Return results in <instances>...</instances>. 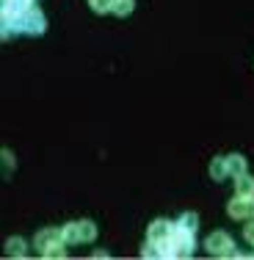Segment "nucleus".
<instances>
[{"label":"nucleus","instance_id":"f257e3e1","mask_svg":"<svg viewBox=\"0 0 254 260\" xmlns=\"http://www.w3.org/2000/svg\"><path fill=\"white\" fill-rule=\"evenodd\" d=\"M47 28V20L45 14H42L36 6H28L25 11L20 14V20H17V34H28V36H42Z\"/></svg>","mask_w":254,"mask_h":260},{"label":"nucleus","instance_id":"f03ea898","mask_svg":"<svg viewBox=\"0 0 254 260\" xmlns=\"http://www.w3.org/2000/svg\"><path fill=\"white\" fill-rule=\"evenodd\" d=\"M169 246H171V257H191L196 249V241H194V233L185 230V227L174 224V233L169 238Z\"/></svg>","mask_w":254,"mask_h":260},{"label":"nucleus","instance_id":"7ed1b4c3","mask_svg":"<svg viewBox=\"0 0 254 260\" xmlns=\"http://www.w3.org/2000/svg\"><path fill=\"white\" fill-rule=\"evenodd\" d=\"M204 246H207V252L213 257H232V255H238V252H235V241L229 238L224 230L210 233L207 241H204Z\"/></svg>","mask_w":254,"mask_h":260},{"label":"nucleus","instance_id":"20e7f679","mask_svg":"<svg viewBox=\"0 0 254 260\" xmlns=\"http://www.w3.org/2000/svg\"><path fill=\"white\" fill-rule=\"evenodd\" d=\"M227 213H229V219H235V221L254 219V197L235 194V200H229V205H227Z\"/></svg>","mask_w":254,"mask_h":260},{"label":"nucleus","instance_id":"39448f33","mask_svg":"<svg viewBox=\"0 0 254 260\" xmlns=\"http://www.w3.org/2000/svg\"><path fill=\"white\" fill-rule=\"evenodd\" d=\"M171 233H174V221H169V219H155L152 224H150V230H147V241L163 244V241L171 238Z\"/></svg>","mask_w":254,"mask_h":260},{"label":"nucleus","instance_id":"423d86ee","mask_svg":"<svg viewBox=\"0 0 254 260\" xmlns=\"http://www.w3.org/2000/svg\"><path fill=\"white\" fill-rule=\"evenodd\" d=\"M55 241H64V238H61V230H39V233H36V238H33V246L39 252H45L50 244H55Z\"/></svg>","mask_w":254,"mask_h":260},{"label":"nucleus","instance_id":"0eeeda50","mask_svg":"<svg viewBox=\"0 0 254 260\" xmlns=\"http://www.w3.org/2000/svg\"><path fill=\"white\" fill-rule=\"evenodd\" d=\"M210 177H213L215 183H221V180H227V177H229V169H227V155H219V158H213V160H210Z\"/></svg>","mask_w":254,"mask_h":260},{"label":"nucleus","instance_id":"6e6552de","mask_svg":"<svg viewBox=\"0 0 254 260\" xmlns=\"http://www.w3.org/2000/svg\"><path fill=\"white\" fill-rule=\"evenodd\" d=\"M227 169H229V177H240V175H246V158H243V155H238V152L227 155Z\"/></svg>","mask_w":254,"mask_h":260},{"label":"nucleus","instance_id":"1a4fd4ad","mask_svg":"<svg viewBox=\"0 0 254 260\" xmlns=\"http://www.w3.org/2000/svg\"><path fill=\"white\" fill-rule=\"evenodd\" d=\"M78 230H80V244H94V238H97V224H94L91 219L78 221Z\"/></svg>","mask_w":254,"mask_h":260},{"label":"nucleus","instance_id":"9d476101","mask_svg":"<svg viewBox=\"0 0 254 260\" xmlns=\"http://www.w3.org/2000/svg\"><path fill=\"white\" fill-rule=\"evenodd\" d=\"M6 255L9 257H25L28 255V244L22 238H9L6 241Z\"/></svg>","mask_w":254,"mask_h":260},{"label":"nucleus","instance_id":"9b49d317","mask_svg":"<svg viewBox=\"0 0 254 260\" xmlns=\"http://www.w3.org/2000/svg\"><path fill=\"white\" fill-rule=\"evenodd\" d=\"M235 194L254 197V177H251V175H240V177H235Z\"/></svg>","mask_w":254,"mask_h":260},{"label":"nucleus","instance_id":"f8f14e48","mask_svg":"<svg viewBox=\"0 0 254 260\" xmlns=\"http://www.w3.org/2000/svg\"><path fill=\"white\" fill-rule=\"evenodd\" d=\"M61 238H64V244H80V230H78V221H69V224H64V230H61Z\"/></svg>","mask_w":254,"mask_h":260},{"label":"nucleus","instance_id":"ddd939ff","mask_svg":"<svg viewBox=\"0 0 254 260\" xmlns=\"http://www.w3.org/2000/svg\"><path fill=\"white\" fill-rule=\"evenodd\" d=\"M177 224H179V227H185V230H191V233H196V230H199V216H196L194 210H185V213L179 216Z\"/></svg>","mask_w":254,"mask_h":260},{"label":"nucleus","instance_id":"4468645a","mask_svg":"<svg viewBox=\"0 0 254 260\" xmlns=\"http://www.w3.org/2000/svg\"><path fill=\"white\" fill-rule=\"evenodd\" d=\"M133 9H135L133 0H114V9H111V11H114L116 17H127Z\"/></svg>","mask_w":254,"mask_h":260},{"label":"nucleus","instance_id":"2eb2a0df","mask_svg":"<svg viewBox=\"0 0 254 260\" xmlns=\"http://www.w3.org/2000/svg\"><path fill=\"white\" fill-rule=\"evenodd\" d=\"M64 246H66L64 241H55V244H50L45 252H42V257H64V255H66Z\"/></svg>","mask_w":254,"mask_h":260},{"label":"nucleus","instance_id":"dca6fc26","mask_svg":"<svg viewBox=\"0 0 254 260\" xmlns=\"http://www.w3.org/2000/svg\"><path fill=\"white\" fill-rule=\"evenodd\" d=\"M89 6H91L94 14H108V11L114 9V0H89Z\"/></svg>","mask_w":254,"mask_h":260},{"label":"nucleus","instance_id":"f3484780","mask_svg":"<svg viewBox=\"0 0 254 260\" xmlns=\"http://www.w3.org/2000/svg\"><path fill=\"white\" fill-rule=\"evenodd\" d=\"M243 238L249 241V246H254V219L246 221V227H243Z\"/></svg>","mask_w":254,"mask_h":260}]
</instances>
